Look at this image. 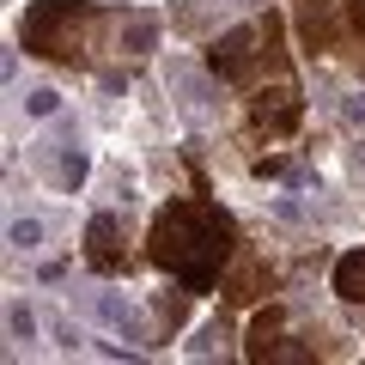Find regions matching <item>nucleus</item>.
Listing matches in <instances>:
<instances>
[{"mask_svg": "<svg viewBox=\"0 0 365 365\" xmlns=\"http://www.w3.org/2000/svg\"><path fill=\"white\" fill-rule=\"evenodd\" d=\"M153 37L158 25L146 13H122L98 0H31L19 19V43L55 67H91L98 55H146Z\"/></svg>", "mask_w": 365, "mask_h": 365, "instance_id": "f257e3e1", "label": "nucleus"}, {"mask_svg": "<svg viewBox=\"0 0 365 365\" xmlns=\"http://www.w3.org/2000/svg\"><path fill=\"white\" fill-rule=\"evenodd\" d=\"M237 250H244V237H237L232 213L207 195H177L170 207H158L153 232H146V256L177 287H189L195 299L201 292H220V280H225Z\"/></svg>", "mask_w": 365, "mask_h": 365, "instance_id": "f03ea898", "label": "nucleus"}, {"mask_svg": "<svg viewBox=\"0 0 365 365\" xmlns=\"http://www.w3.org/2000/svg\"><path fill=\"white\" fill-rule=\"evenodd\" d=\"M207 67L225 79V86H237V91L262 86V79L292 73V61H287V25H280V13H256L250 25H237V31H225V37H213Z\"/></svg>", "mask_w": 365, "mask_h": 365, "instance_id": "7ed1b4c3", "label": "nucleus"}, {"mask_svg": "<svg viewBox=\"0 0 365 365\" xmlns=\"http://www.w3.org/2000/svg\"><path fill=\"white\" fill-rule=\"evenodd\" d=\"M299 116H304V98L292 86V73L250 86V98H244V134L250 140H287L299 128Z\"/></svg>", "mask_w": 365, "mask_h": 365, "instance_id": "20e7f679", "label": "nucleus"}, {"mask_svg": "<svg viewBox=\"0 0 365 365\" xmlns=\"http://www.w3.org/2000/svg\"><path fill=\"white\" fill-rule=\"evenodd\" d=\"M292 25H299L304 55H341V37H347V0H292Z\"/></svg>", "mask_w": 365, "mask_h": 365, "instance_id": "39448f33", "label": "nucleus"}, {"mask_svg": "<svg viewBox=\"0 0 365 365\" xmlns=\"http://www.w3.org/2000/svg\"><path fill=\"white\" fill-rule=\"evenodd\" d=\"M274 292V268H268V256L262 250H237L232 256V268H225V280H220V299L232 304V311H244V304H262Z\"/></svg>", "mask_w": 365, "mask_h": 365, "instance_id": "423d86ee", "label": "nucleus"}, {"mask_svg": "<svg viewBox=\"0 0 365 365\" xmlns=\"http://www.w3.org/2000/svg\"><path fill=\"white\" fill-rule=\"evenodd\" d=\"M86 268H98V274L128 268V232H122L116 213H98V220L86 225Z\"/></svg>", "mask_w": 365, "mask_h": 365, "instance_id": "0eeeda50", "label": "nucleus"}, {"mask_svg": "<svg viewBox=\"0 0 365 365\" xmlns=\"http://www.w3.org/2000/svg\"><path fill=\"white\" fill-rule=\"evenodd\" d=\"M335 299L365 304V250H347V256L335 262Z\"/></svg>", "mask_w": 365, "mask_h": 365, "instance_id": "6e6552de", "label": "nucleus"}, {"mask_svg": "<svg viewBox=\"0 0 365 365\" xmlns=\"http://www.w3.org/2000/svg\"><path fill=\"white\" fill-rule=\"evenodd\" d=\"M341 55L365 73V0H347V37H341Z\"/></svg>", "mask_w": 365, "mask_h": 365, "instance_id": "1a4fd4ad", "label": "nucleus"}, {"mask_svg": "<svg viewBox=\"0 0 365 365\" xmlns=\"http://www.w3.org/2000/svg\"><path fill=\"white\" fill-rule=\"evenodd\" d=\"M244 6H262V0H244Z\"/></svg>", "mask_w": 365, "mask_h": 365, "instance_id": "9d476101", "label": "nucleus"}]
</instances>
